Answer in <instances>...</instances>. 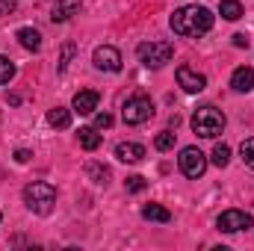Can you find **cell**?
<instances>
[{"label":"cell","mask_w":254,"mask_h":251,"mask_svg":"<svg viewBox=\"0 0 254 251\" xmlns=\"http://www.w3.org/2000/svg\"><path fill=\"white\" fill-rule=\"evenodd\" d=\"M231 86H234V92H252L254 89V68L240 65V68L231 74Z\"/></svg>","instance_id":"obj_11"},{"label":"cell","mask_w":254,"mask_h":251,"mask_svg":"<svg viewBox=\"0 0 254 251\" xmlns=\"http://www.w3.org/2000/svg\"><path fill=\"white\" fill-rule=\"evenodd\" d=\"M136 57L145 68H163L166 63H172L175 57V45L172 42H142L136 48Z\"/></svg>","instance_id":"obj_4"},{"label":"cell","mask_w":254,"mask_h":251,"mask_svg":"<svg viewBox=\"0 0 254 251\" xmlns=\"http://www.w3.org/2000/svg\"><path fill=\"white\" fill-rule=\"evenodd\" d=\"M98 92H92V89H80L77 95H74V101H71V110L74 113H80V116H92L95 110H98Z\"/></svg>","instance_id":"obj_10"},{"label":"cell","mask_w":254,"mask_h":251,"mask_svg":"<svg viewBox=\"0 0 254 251\" xmlns=\"http://www.w3.org/2000/svg\"><path fill=\"white\" fill-rule=\"evenodd\" d=\"M178 166H181V172H184L190 181H198V178L207 172V154L190 145V148H184V151H181V157H178Z\"/></svg>","instance_id":"obj_6"},{"label":"cell","mask_w":254,"mask_h":251,"mask_svg":"<svg viewBox=\"0 0 254 251\" xmlns=\"http://www.w3.org/2000/svg\"><path fill=\"white\" fill-rule=\"evenodd\" d=\"M15 77V63L9 57H0V86H6Z\"/></svg>","instance_id":"obj_21"},{"label":"cell","mask_w":254,"mask_h":251,"mask_svg":"<svg viewBox=\"0 0 254 251\" xmlns=\"http://www.w3.org/2000/svg\"><path fill=\"white\" fill-rule=\"evenodd\" d=\"M24 204L36 216H48L54 210V204H57V189L51 184H45V181H36V184H30L24 189Z\"/></svg>","instance_id":"obj_3"},{"label":"cell","mask_w":254,"mask_h":251,"mask_svg":"<svg viewBox=\"0 0 254 251\" xmlns=\"http://www.w3.org/2000/svg\"><path fill=\"white\" fill-rule=\"evenodd\" d=\"M92 63H95V68H98V71L116 74V71H122V54H119L113 45H101V48H95Z\"/></svg>","instance_id":"obj_8"},{"label":"cell","mask_w":254,"mask_h":251,"mask_svg":"<svg viewBox=\"0 0 254 251\" xmlns=\"http://www.w3.org/2000/svg\"><path fill=\"white\" fill-rule=\"evenodd\" d=\"M125 187H127V192H142V189L148 187V181L139 178V175H133V178H127L125 181Z\"/></svg>","instance_id":"obj_24"},{"label":"cell","mask_w":254,"mask_h":251,"mask_svg":"<svg viewBox=\"0 0 254 251\" xmlns=\"http://www.w3.org/2000/svg\"><path fill=\"white\" fill-rule=\"evenodd\" d=\"M225 125H228L225 113L216 110L213 104L198 107V110L192 113V130H195V136H201V139H216V136L225 130Z\"/></svg>","instance_id":"obj_2"},{"label":"cell","mask_w":254,"mask_h":251,"mask_svg":"<svg viewBox=\"0 0 254 251\" xmlns=\"http://www.w3.org/2000/svg\"><path fill=\"white\" fill-rule=\"evenodd\" d=\"M77 9H80V0H54L51 21H54V24H65L71 15H77Z\"/></svg>","instance_id":"obj_12"},{"label":"cell","mask_w":254,"mask_h":251,"mask_svg":"<svg viewBox=\"0 0 254 251\" xmlns=\"http://www.w3.org/2000/svg\"><path fill=\"white\" fill-rule=\"evenodd\" d=\"M219 12H222L225 21H240L243 18V3L240 0H222L219 3Z\"/></svg>","instance_id":"obj_18"},{"label":"cell","mask_w":254,"mask_h":251,"mask_svg":"<svg viewBox=\"0 0 254 251\" xmlns=\"http://www.w3.org/2000/svg\"><path fill=\"white\" fill-rule=\"evenodd\" d=\"M0 219H3V216H0Z\"/></svg>","instance_id":"obj_30"},{"label":"cell","mask_w":254,"mask_h":251,"mask_svg":"<svg viewBox=\"0 0 254 251\" xmlns=\"http://www.w3.org/2000/svg\"><path fill=\"white\" fill-rule=\"evenodd\" d=\"M151 116H154V104H151L148 95H133V98H127L125 107H122L125 125H145Z\"/></svg>","instance_id":"obj_5"},{"label":"cell","mask_w":254,"mask_h":251,"mask_svg":"<svg viewBox=\"0 0 254 251\" xmlns=\"http://www.w3.org/2000/svg\"><path fill=\"white\" fill-rule=\"evenodd\" d=\"M18 42H21V48H27V51H42V33L39 30H33V27H21L18 30Z\"/></svg>","instance_id":"obj_14"},{"label":"cell","mask_w":254,"mask_h":251,"mask_svg":"<svg viewBox=\"0 0 254 251\" xmlns=\"http://www.w3.org/2000/svg\"><path fill=\"white\" fill-rule=\"evenodd\" d=\"M178 86H181L184 92L195 95V92H204L207 77H204V74H198V71H192L190 65H181V68H178Z\"/></svg>","instance_id":"obj_9"},{"label":"cell","mask_w":254,"mask_h":251,"mask_svg":"<svg viewBox=\"0 0 254 251\" xmlns=\"http://www.w3.org/2000/svg\"><path fill=\"white\" fill-rule=\"evenodd\" d=\"M169 24H172V30L178 36L198 39V36H204V33L213 30V12L207 6H181V9L172 12Z\"/></svg>","instance_id":"obj_1"},{"label":"cell","mask_w":254,"mask_h":251,"mask_svg":"<svg viewBox=\"0 0 254 251\" xmlns=\"http://www.w3.org/2000/svg\"><path fill=\"white\" fill-rule=\"evenodd\" d=\"M86 175H89L95 184H101V187H107V184H110V169H107V166H101V163H89V166H86Z\"/></svg>","instance_id":"obj_19"},{"label":"cell","mask_w":254,"mask_h":251,"mask_svg":"<svg viewBox=\"0 0 254 251\" xmlns=\"http://www.w3.org/2000/svg\"><path fill=\"white\" fill-rule=\"evenodd\" d=\"M254 225V219L246 210H225L219 219H216V228L222 234H240V231H249Z\"/></svg>","instance_id":"obj_7"},{"label":"cell","mask_w":254,"mask_h":251,"mask_svg":"<svg viewBox=\"0 0 254 251\" xmlns=\"http://www.w3.org/2000/svg\"><path fill=\"white\" fill-rule=\"evenodd\" d=\"M95 127H98V130L113 127V116H110V113H98V116H95Z\"/></svg>","instance_id":"obj_25"},{"label":"cell","mask_w":254,"mask_h":251,"mask_svg":"<svg viewBox=\"0 0 254 251\" xmlns=\"http://www.w3.org/2000/svg\"><path fill=\"white\" fill-rule=\"evenodd\" d=\"M15 6H18V0H0V15H9V12H15Z\"/></svg>","instance_id":"obj_27"},{"label":"cell","mask_w":254,"mask_h":251,"mask_svg":"<svg viewBox=\"0 0 254 251\" xmlns=\"http://www.w3.org/2000/svg\"><path fill=\"white\" fill-rule=\"evenodd\" d=\"M48 125L51 127H71V110H65V107H54V110H48Z\"/></svg>","instance_id":"obj_17"},{"label":"cell","mask_w":254,"mask_h":251,"mask_svg":"<svg viewBox=\"0 0 254 251\" xmlns=\"http://www.w3.org/2000/svg\"><path fill=\"white\" fill-rule=\"evenodd\" d=\"M30 157H33V154H30L27 148H18V151H15V160H18V163H30Z\"/></svg>","instance_id":"obj_29"},{"label":"cell","mask_w":254,"mask_h":251,"mask_svg":"<svg viewBox=\"0 0 254 251\" xmlns=\"http://www.w3.org/2000/svg\"><path fill=\"white\" fill-rule=\"evenodd\" d=\"M234 48H249V36L246 33H237L234 36Z\"/></svg>","instance_id":"obj_28"},{"label":"cell","mask_w":254,"mask_h":251,"mask_svg":"<svg viewBox=\"0 0 254 251\" xmlns=\"http://www.w3.org/2000/svg\"><path fill=\"white\" fill-rule=\"evenodd\" d=\"M210 160H213V166H219V169H225V166L231 163V148L219 142V145L213 148V157H210Z\"/></svg>","instance_id":"obj_20"},{"label":"cell","mask_w":254,"mask_h":251,"mask_svg":"<svg viewBox=\"0 0 254 251\" xmlns=\"http://www.w3.org/2000/svg\"><path fill=\"white\" fill-rule=\"evenodd\" d=\"M116 157L122 163H139L145 157V148L139 142H122V145H116Z\"/></svg>","instance_id":"obj_13"},{"label":"cell","mask_w":254,"mask_h":251,"mask_svg":"<svg viewBox=\"0 0 254 251\" xmlns=\"http://www.w3.org/2000/svg\"><path fill=\"white\" fill-rule=\"evenodd\" d=\"M142 216H145L148 222H163V225L172 222V213H169L163 204H145V207H142Z\"/></svg>","instance_id":"obj_16"},{"label":"cell","mask_w":254,"mask_h":251,"mask_svg":"<svg viewBox=\"0 0 254 251\" xmlns=\"http://www.w3.org/2000/svg\"><path fill=\"white\" fill-rule=\"evenodd\" d=\"M77 139H80V148H86V151H98V148H101V136H98V127H80Z\"/></svg>","instance_id":"obj_15"},{"label":"cell","mask_w":254,"mask_h":251,"mask_svg":"<svg viewBox=\"0 0 254 251\" xmlns=\"http://www.w3.org/2000/svg\"><path fill=\"white\" fill-rule=\"evenodd\" d=\"M240 154H243V163L254 169V136L243 139V145H240Z\"/></svg>","instance_id":"obj_23"},{"label":"cell","mask_w":254,"mask_h":251,"mask_svg":"<svg viewBox=\"0 0 254 251\" xmlns=\"http://www.w3.org/2000/svg\"><path fill=\"white\" fill-rule=\"evenodd\" d=\"M154 145H157V151H172V148H175V133H172V130H163V133H157Z\"/></svg>","instance_id":"obj_22"},{"label":"cell","mask_w":254,"mask_h":251,"mask_svg":"<svg viewBox=\"0 0 254 251\" xmlns=\"http://www.w3.org/2000/svg\"><path fill=\"white\" fill-rule=\"evenodd\" d=\"M71 57H74V45H65V48H63V60H60V71H65V68H68Z\"/></svg>","instance_id":"obj_26"}]
</instances>
